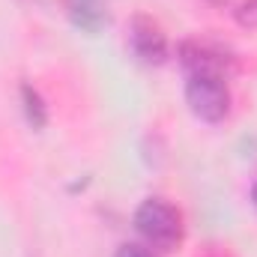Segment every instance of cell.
Here are the masks:
<instances>
[{
    "instance_id": "cell-1",
    "label": "cell",
    "mask_w": 257,
    "mask_h": 257,
    "mask_svg": "<svg viewBox=\"0 0 257 257\" xmlns=\"http://www.w3.org/2000/svg\"><path fill=\"white\" fill-rule=\"evenodd\" d=\"M135 227L147 245L159 251H174L183 242V215L162 197H150L135 212Z\"/></svg>"
},
{
    "instance_id": "cell-2",
    "label": "cell",
    "mask_w": 257,
    "mask_h": 257,
    "mask_svg": "<svg viewBox=\"0 0 257 257\" xmlns=\"http://www.w3.org/2000/svg\"><path fill=\"white\" fill-rule=\"evenodd\" d=\"M186 102L192 114L200 117L203 123H218L230 111V90L221 75H189Z\"/></svg>"
},
{
    "instance_id": "cell-3",
    "label": "cell",
    "mask_w": 257,
    "mask_h": 257,
    "mask_svg": "<svg viewBox=\"0 0 257 257\" xmlns=\"http://www.w3.org/2000/svg\"><path fill=\"white\" fill-rule=\"evenodd\" d=\"M128 42H132V51L144 60V63H162L165 54H168V39L162 33V27L147 18V15H138L132 21V33H128Z\"/></svg>"
},
{
    "instance_id": "cell-4",
    "label": "cell",
    "mask_w": 257,
    "mask_h": 257,
    "mask_svg": "<svg viewBox=\"0 0 257 257\" xmlns=\"http://www.w3.org/2000/svg\"><path fill=\"white\" fill-rule=\"evenodd\" d=\"M180 54H183V66L189 69V75H221L224 78V57L218 51L197 45V42H186Z\"/></svg>"
},
{
    "instance_id": "cell-5",
    "label": "cell",
    "mask_w": 257,
    "mask_h": 257,
    "mask_svg": "<svg viewBox=\"0 0 257 257\" xmlns=\"http://www.w3.org/2000/svg\"><path fill=\"white\" fill-rule=\"evenodd\" d=\"M66 12H69L72 24L87 33H99L108 24V12H105L102 0H66Z\"/></svg>"
},
{
    "instance_id": "cell-6",
    "label": "cell",
    "mask_w": 257,
    "mask_h": 257,
    "mask_svg": "<svg viewBox=\"0 0 257 257\" xmlns=\"http://www.w3.org/2000/svg\"><path fill=\"white\" fill-rule=\"evenodd\" d=\"M21 102H24V117H27V123L33 128H42L48 123V108H45L39 90H33L30 84H24L21 87Z\"/></svg>"
},
{
    "instance_id": "cell-7",
    "label": "cell",
    "mask_w": 257,
    "mask_h": 257,
    "mask_svg": "<svg viewBox=\"0 0 257 257\" xmlns=\"http://www.w3.org/2000/svg\"><path fill=\"white\" fill-rule=\"evenodd\" d=\"M236 21L248 30H257V0H245L239 9H236Z\"/></svg>"
},
{
    "instance_id": "cell-8",
    "label": "cell",
    "mask_w": 257,
    "mask_h": 257,
    "mask_svg": "<svg viewBox=\"0 0 257 257\" xmlns=\"http://www.w3.org/2000/svg\"><path fill=\"white\" fill-rule=\"evenodd\" d=\"M117 257H156L150 248H144V245H135V242H126V245H120L117 248Z\"/></svg>"
},
{
    "instance_id": "cell-9",
    "label": "cell",
    "mask_w": 257,
    "mask_h": 257,
    "mask_svg": "<svg viewBox=\"0 0 257 257\" xmlns=\"http://www.w3.org/2000/svg\"><path fill=\"white\" fill-rule=\"evenodd\" d=\"M251 200H254V206H257V183H254V189H251Z\"/></svg>"
}]
</instances>
